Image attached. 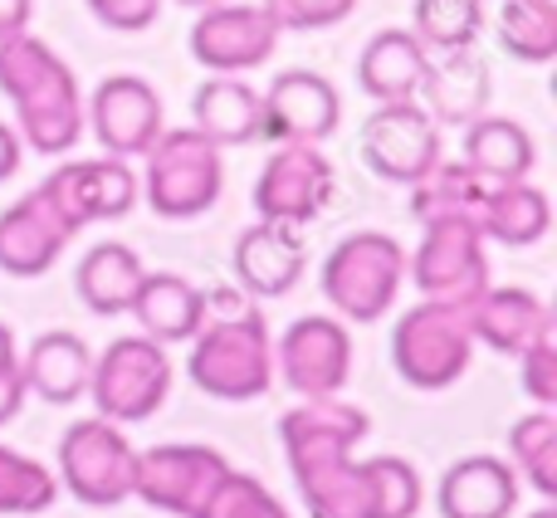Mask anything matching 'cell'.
<instances>
[{"instance_id":"52a82bcc","label":"cell","mask_w":557,"mask_h":518,"mask_svg":"<svg viewBox=\"0 0 557 518\" xmlns=\"http://www.w3.org/2000/svg\"><path fill=\"white\" fill-rule=\"evenodd\" d=\"M133 465L137 445L127 441L123 425L88 416V421H74L59 435L54 480L59 490H69L88 509H117L123 499H133Z\"/></svg>"},{"instance_id":"e575fe53","label":"cell","mask_w":557,"mask_h":518,"mask_svg":"<svg viewBox=\"0 0 557 518\" xmlns=\"http://www.w3.org/2000/svg\"><path fill=\"white\" fill-rule=\"evenodd\" d=\"M59 499V480L45 460L0 445V514H45Z\"/></svg>"},{"instance_id":"4316f807","label":"cell","mask_w":557,"mask_h":518,"mask_svg":"<svg viewBox=\"0 0 557 518\" xmlns=\"http://www.w3.org/2000/svg\"><path fill=\"white\" fill-rule=\"evenodd\" d=\"M191 127L215 147H245L260 137V88L245 74H211L191 98Z\"/></svg>"},{"instance_id":"603a6c76","label":"cell","mask_w":557,"mask_h":518,"mask_svg":"<svg viewBox=\"0 0 557 518\" xmlns=\"http://www.w3.org/2000/svg\"><path fill=\"white\" fill-rule=\"evenodd\" d=\"M431 69V49L411 35V29H376L357 54V84L362 94H372L376 103H401V98L421 94V78Z\"/></svg>"},{"instance_id":"ac0fdd59","label":"cell","mask_w":557,"mask_h":518,"mask_svg":"<svg viewBox=\"0 0 557 518\" xmlns=\"http://www.w3.org/2000/svg\"><path fill=\"white\" fill-rule=\"evenodd\" d=\"M69 240H74V231L59 221V211L35 186V192L20 196L10 211H0V274H10V279L49 274Z\"/></svg>"},{"instance_id":"9a60e30c","label":"cell","mask_w":557,"mask_h":518,"mask_svg":"<svg viewBox=\"0 0 557 518\" xmlns=\"http://www.w3.org/2000/svg\"><path fill=\"white\" fill-rule=\"evenodd\" d=\"M343 123V94L313 69H284L260 94V137L323 147Z\"/></svg>"},{"instance_id":"cb8c5ba5","label":"cell","mask_w":557,"mask_h":518,"mask_svg":"<svg viewBox=\"0 0 557 518\" xmlns=\"http://www.w3.org/2000/svg\"><path fill=\"white\" fill-rule=\"evenodd\" d=\"M88 372H94V353L78 333L54 328V333H39L29 343V353L20 357V377H25V392L39 396L49 406H69L88 392Z\"/></svg>"},{"instance_id":"30bf717a","label":"cell","mask_w":557,"mask_h":518,"mask_svg":"<svg viewBox=\"0 0 557 518\" xmlns=\"http://www.w3.org/2000/svg\"><path fill=\"white\" fill-rule=\"evenodd\" d=\"M284 29L264 10V0L245 5V0H221V5L196 10L191 25V59L206 74H255L270 64Z\"/></svg>"},{"instance_id":"ffe728a7","label":"cell","mask_w":557,"mask_h":518,"mask_svg":"<svg viewBox=\"0 0 557 518\" xmlns=\"http://www.w3.org/2000/svg\"><path fill=\"white\" fill-rule=\"evenodd\" d=\"M235 279L250 288L255 298H284L294 294V284L308 269V245L294 225H274V221H255L250 231H240L235 240Z\"/></svg>"},{"instance_id":"ee69618b","label":"cell","mask_w":557,"mask_h":518,"mask_svg":"<svg viewBox=\"0 0 557 518\" xmlns=\"http://www.w3.org/2000/svg\"><path fill=\"white\" fill-rule=\"evenodd\" d=\"M15 362H20L15 333H10V323H0V367H15Z\"/></svg>"},{"instance_id":"4dcf8cb0","label":"cell","mask_w":557,"mask_h":518,"mask_svg":"<svg viewBox=\"0 0 557 518\" xmlns=\"http://www.w3.org/2000/svg\"><path fill=\"white\" fill-rule=\"evenodd\" d=\"M509 465L539 499H557V411H529L509 425Z\"/></svg>"},{"instance_id":"277c9868","label":"cell","mask_w":557,"mask_h":518,"mask_svg":"<svg viewBox=\"0 0 557 518\" xmlns=\"http://www.w3.org/2000/svg\"><path fill=\"white\" fill-rule=\"evenodd\" d=\"M474 333L465 308L421 298L411 304L392 328V367L416 392H445L455 386L474 362Z\"/></svg>"},{"instance_id":"8d00e7d4","label":"cell","mask_w":557,"mask_h":518,"mask_svg":"<svg viewBox=\"0 0 557 518\" xmlns=\"http://www.w3.org/2000/svg\"><path fill=\"white\" fill-rule=\"evenodd\" d=\"M367 474L376 484V514L382 518H416L425 504V480L411 460L401 455H372Z\"/></svg>"},{"instance_id":"f546056e","label":"cell","mask_w":557,"mask_h":518,"mask_svg":"<svg viewBox=\"0 0 557 518\" xmlns=\"http://www.w3.org/2000/svg\"><path fill=\"white\" fill-rule=\"evenodd\" d=\"M143 274L147 269H143V259H137V250H127V245H117V240H103L78 259L74 288L88 313L117 318L133 308V294H137V284H143Z\"/></svg>"},{"instance_id":"8fae6325","label":"cell","mask_w":557,"mask_h":518,"mask_svg":"<svg viewBox=\"0 0 557 518\" xmlns=\"http://www.w3.org/2000/svg\"><path fill=\"white\" fill-rule=\"evenodd\" d=\"M333 186H337V172L323 157V147L278 143L274 157L260 166V182H255V211H260V221L304 231V225H313L327 211Z\"/></svg>"},{"instance_id":"f1b7e54d","label":"cell","mask_w":557,"mask_h":518,"mask_svg":"<svg viewBox=\"0 0 557 518\" xmlns=\"http://www.w3.org/2000/svg\"><path fill=\"white\" fill-rule=\"evenodd\" d=\"M294 484L308 518H382L376 514V484L367 474V460H357V455L298 470Z\"/></svg>"},{"instance_id":"74e56055","label":"cell","mask_w":557,"mask_h":518,"mask_svg":"<svg viewBox=\"0 0 557 518\" xmlns=\"http://www.w3.org/2000/svg\"><path fill=\"white\" fill-rule=\"evenodd\" d=\"M519 372H523V392L533 396V406L557 411V333H539L529 347L519 353Z\"/></svg>"},{"instance_id":"60d3db41","label":"cell","mask_w":557,"mask_h":518,"mask_svg":"<svg viewBox=\"0 0 557 518\" xmlns=\"http://www.w3.org/2000/svg\"><path fill=\"white\" fill-rule=\"evenodd\" d=\"M25 377H20V362L15 367H0V425H10L25 406Z\"/></svg>"},{"instance_id":"6da1fadb","label":"cell","mask_w":557,"mask_h":518,"mask_svg":"<svg viewBox=\"0 0 557 518\" xmlns=\"http://www.w3.org/2000/svg\"><path fill=\"white\" fill-rule=\"evenodd\" d=\"M186 372L211 402H260L274 386V337L264 313L255 308H240L231 318L206 313L191 337Z\"/></svg>"},{"instance_id":"8992f818","label":"cell","mask_w":557,"mask_h":518,"mask_svg":"<svg viewBox=\"0 0 557 518\" xmlns=\"http://www.w3.org/2000/svg\"><path fill=\"white\" fill-rule=\"evenodd\" d=\"M474 215H441L421 225V245L406 255V279L421 288V298L470 308L490 288V250Z\"/></svg>"},{"instance_id":"9c48e42d","label":"cell","mask_w":557,"mask_h":518,"mask_svg":"<svg viewBox=\"0 0 557 518\" xmlns=\"http://www.w3.org/2000/svg\"><path fill=\"white\" fill-rule=\"evenodd\" d=\"M274 377L298 402H318V396H343L347 377H352V333L337 313H308L284 328L274 343Z\"/></svg>"},{"instance_id":"5b68a950","label":"cell","mask_w":557,"mask_h":518,"mask_svg":"<svg viewBox=\"0 0 557 518\" xmlns=\"http://www.w3.org/2000/svg\"><path fill=\"white\" fill-rule=\"evenodd\" d=\"M98 416L113 425L152 421L172 396V353L152 343L147 333L113 337L103 353H94V372H88V392Z\"/></svg>"},{"instance_id":"ab89813d","label":"cell","mask_w":557,"mask_h":518,"mask_svg":"<svg viewBox=\"0 0 557 518\" xmlns=\"http://www.w3.org/2000/svg\"><path fill=\"white\" fill-rule=\"evenodd\" d=\"M88 15L98 25L117 29V35H137V29H152L162 15V0H84Z\"/></svg>"},{"instance_id":"5bb4252c","label":"cell","mask_w":557,"mask_h":518,"mask_svg":"<svg viewBox=\"0 0 557 518\" xmlns=\"http://www.w3.org/2000/svg\"><path fill=\"white\" fill-rule=\"evenodd\" d=\"M225 470H231V460L211 445H152V451H137L133 499H143L157 514L191 518Z\"/></svg>"},{"instance_id":"7bdbcfd3","label":"cell","mask_w":557,"mask_h":518,"mask_svg":"<svg viewBox=\"0 0 557 518\" xmlns=\"http://www.w3.org/2000/svg\"><path fill=\"white\" fill-rule=\"evenodd\" d=\"M29 15H35V0H0V39L29 29Z\"/></svg>"},{"instance_id":"7a4b0ae2","label":"cell","mask_w":557,"mask_h":518,"mask_svg":"<svg viewBox=\"0 0 557 518\" xmlns=\"http://www.w3.org/2000/svg\"><path fill=\"white\" fill-rule=\"evenodd\" d=\"M143 201L162 221H196L206 215L225 192V157L211 137L196 127H162L157 143L143 152Z\"/></svg>"},{"instance_id":"d6986e66","label":"cell","mask_w":557,"mask_h":518,"mask_svg":"<svg viewBox=\"0 0 557 518\" xmlns=\"http://www.w3.org/2000/svg\"><path fill=\"white\" fill-rule=\"evenodd\" d=\"M519 474L499 455H465L441 474L435 509L441 518H513L519 514Z\"/></svg>"},{"instance_id":"f6af8a7d","label":"cell","mask_w":557,"mask_h":518,"mask_svg":"<svg viewBox=\"0 0 557 518\" xmlns=\"http://www.w3.org/2000/svg\"><path fill=\"white\" fill-rule=\"evenodd\" d=\"M176 5H186V10H206V5H221V0H176Z\"/></svg>"},{"instance_id":"1f68e13d","label":"cell","mask_w":557,"mask_h":518,"mask_svg":"<svg viewBox=\"0 0 557 518\" xmlns=\"http://www.w3.org/2000/svg\"><path fill=\"white\" fill-rule=\"evenodd\" d=\"M484 182L465 162H435L425 176L411 182V215L416 221H441V215H474L480 211Z\"/></svg>"},{"instance_id":"b9f144b4","label":"cell","mask_w":557,"mask_h":518,"mask_svg":"<svg viewBox=\"0 0 557 518\" xmlns=\"http://www.w3.org/2000/svg\"><path fill=\"white\" fill-rule=\"evenodd\" d=\"M20 162H25V143L10 123H0V182H10L20 172Z\"/></svg>"},{"instance_id":"e0dca14e","label":"cell","mask_w":557,"mask_h":518,"mask_svg":"<svg viewBox=\"0 0 557 518\" xmlns=\"http://www.w3.org/2000/svg\"><path fill=\"white\" fill-rule=\"evenodd\" d=\"M372 421L362 406L343 402V396H318V402H298L294 411H284L278 421V441H284L288 470H313L323 460H343L357 455V445L367 441Z\"/></svg>"},{"instance_id":"3957f363","label":"cell","mask_w":557,"mask_h":518,"mask_svg":"<svg viewBox=\"0 0 557 518\" xmlns=\"http://www.w3.org/2000/svg\"><path fill=\"white\" fill-rule=\"evenodd\" d=\"M323 298L343 323H376L396 308L406 284V250L386 231H357L327 250L323 259Z\"/></svg>"},{"instance_id":"ba28073f","label":"cell","mask_w":557,"mask_h":518,"mask_svg":"<svg viewBox=\"0 0 557 518\" xmlns=\"http://www.w3.org/2000/svg\"><path fill=\"white\" fill-rule=\"evenodd\" d=\"M39 196H45L59 211V221L78 235L84 225L123 221V215L143 201V186H137V172L123 157H74V162H59L54 172L39 182Z\"/></svg>"},{"instance_id":"83f0119b","label":"cell","mask_w":557,"mask_h":518,"mask_svg":"<svg viewBox=\"0 0 557 518\" xmlns=\"http://www.w3.org/2000/svg\"><path fill=\"white\" fill-rule=\"evenodd\" d=\"M474 221H480L484 240L529 250V245H539L553 231V206H548V192L533 182H494L484 186Z\"/></svg>"},{"instance_id":"4fadbf2b","label":"cell","mask_w":557,"mask_h":518,"mask_svg":"<svg viewBox=\"0 0 557 518\" xmlns=\"http://www.w3.org/2000/svg\"><path fill=\"white\" fill-rule=\"evenodd\" d=\"M441 127L416 98L401 103H376V113L362 123V162L372 166L382 182L411 186L441 162Z\"/></svg>"},{"instance_id":"d590c367","label":"cell","mask_w":557,"mask_h":518,"mask_svg":"<svg viewBox=\"0 0 557 518\" xmlns=\"http://www.w3.org/2000/svg\"><path fill=\"white\" fill-rule=\"evenodd\" d=\"M191 518H288V509L264 480H255V474L231 465V470L211 484V494L196 504Z\"/></svg>"},{"instance_id":"484cf974","label":"cell","mask_w":557,"mask_h":518,"mask_svg":"<svg viewBox=\"0 0 557 518\" xmlns=\"http://www.w3.org/2000/svg\"><path fill=\"white\" fill-rule=\"evenodd\" d=\"M127 313L137 318V328H143L152 343L162 347H176V343H191L196 328L206 323V294L191 284V279L182 274H143V284H137L133 294V308Z\"/></svg>"},{"instance_id":"44dd1931","label":"cell","mask_w":557,"mask_h":518,"mask_svg":"<svg viewBox=\"0 0 557 518\" xmlns=\"http://www.w3.org/2000/svg\"><path fill=\"white\" fill-rule=\"evenodd\" d=\"M490 64L474 49H455V54H431L416 103L435 118V127H465L490 113Z\"/></svg>"},{"instance_id":"bcb514c9","label":"cell","mask_w":557,"mask_h":518,"mask_svg":"<svg viewBox=\"0 0 557 518\" xmlns=\"http://www.w3.org/2000/svg\"><path fill=\"white\" fill-rule=\"evenodd\" d=\"M529 518H557V509H553V499H543V509H533Z\"/></svg>"},{"instance_id":"d4e9b609","label":"cell","mask_w":557,"mask_h":518,"mask_svg":"<svg viewBox=\"0 0 557 518\" xmlns=\"http://www.w3.org/2000/svg\"><path fill=\"white\" fill-rule=\"evenodd\" d=\"M465 166L480 176L484 186L494 182H529L539 166V143L519 118H494L480 113L474 123H465Z\"/></svg>"},{"instance_id":"7402d4cb","label":"cell","mask_w":557,"mask_h":518,"mask_svg":"<svg viewBox=\"0 0 557 518\" xmlns=\"http://www.w3.org/2000/svg\"><path fill=\"white\" fill-rule=\"evenodd\" d=\"M465 318H470L474 343H484L490 353L504 357H519L533 337L553 328L548 304L539 294H529V288H509V284H490L465 308Z\"/></svg>"},{"instance_id":"2e32d148","label":"cell","mask_w":557,"mask_h":518,"mask_svg":"<svg viewBox=\"0 0 557 518\" xmlns=\"http://www.w3.org/2000/svg\"><path fill=\"white\" fill-rule=\"evenodd\" d=\"M15 133L25 147H35V152L45 157H64L74 152L78 143H84L88 123H84V88H78L74 69L59 59L54 69H45V74L35 78V84H25L15 98Z\"/></svg>"},{"instance_id":"836d02e7","label":"cell","mask_w":557,"mask_h":518,"mask_svg":"<svg viewBox=\"0 0 557 518\" xmlns=\"http://www.w3.org/2000/svg\"><path fill=\"white\" fill-rule=\"evenodd\" d=\"M480 29H484V0H416L411 35L421 39L431 54L474 49Z\"/></svg>"},{"instance_id":"7c38bea8","label":"cell","mask_w":557,"mask_h":518,"mask_svg":"<svg viewBox=\"0 0 557 518\" xmlns=\"http://www.w3.org/2000/svg\"><path fill=\"white\" fill-rule=\"evenodd\" d=\"M84 123H88V133H94V143L103 147V157L133 162L166 127L162 94H157L143 74H108V78H98V88L88 94Z\"/></svg>"},{"instance_id":"d6a6232c","label":"cell","mask_w":557,"mask_h":518,"mask_svg":"<svg viewBox=\"0 0 557 518\" xmlns=\"http://www.w3.org/2000/svg\"><path fill=\"white\" fill-rule=\"evenodd\" d=\"M499 45L519 64H548V59H557V0H504Z\"/></svg>"},{"instance_id":"f35d334b","label":"cell","mask_w":557,"mask_h":518,"mask_svg":"<svg viewBox=\"0 0 557 518\" xmlns=\"http://www.w3.org/2000/svg\"><path fill=\"white\" fill-rule=\"evenodd\" d=\"M278 29H333L357 10V0H264Z\"/></svg>"}]
</instances>
